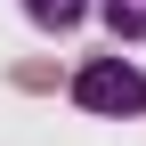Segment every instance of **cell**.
<instances>
[{"label":"cell","instance_id":"3","mask_svg":"<svg viewBox=\"0 0 146 146\" xmlns=\"http://www.w3.org/2000/svg\"><path fill=\"white\" fill-rule=\"evenodd\" d=\"M98 16L114 25V41H146V0H98Z\"/></svg>","mask_w":146,"mask_h":146},{"label":"cell","instance_id":"2","mask_svg":"<svg viewBox=\"0 0 146 146\" xmlns=\"http://www.w3.org/2000/svg\"><path fill=\"white\" fill-rule=\"evenodd\" d=\"M25 16H33L41 33H73V25L89 16V0H25Z\"/></svg>","mask_w":146,"mask_h":146},{"label":"cell","instance_id":"1","mask_svg":"<svg viewBox=\"0 0 146 146\" xmlns=\"http://www.w3.org/2000/svg\"><path fill=\"white\" fill-rule=\"evenodd\" d=\"M73 98H81L89 114H138L146 106V73L130 57H89L81 73H73Z\"/></svg>","mask_w":146,"mask_h":146}]
</instances>
